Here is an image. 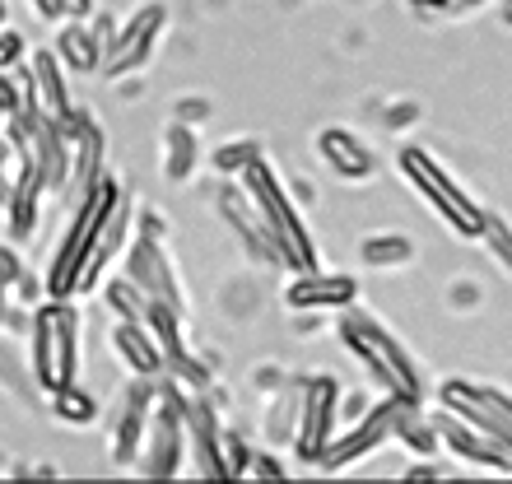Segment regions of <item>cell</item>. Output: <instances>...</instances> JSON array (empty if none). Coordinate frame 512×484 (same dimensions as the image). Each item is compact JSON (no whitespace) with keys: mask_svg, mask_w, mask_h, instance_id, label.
Here are the masks:
<instances>
[{"mask_svg":"<svg viewBox=\"0 0 512 484\" xmlns=\"http://www.w3.org/2000/svg\"><path fill=\"white\" fill-rule=\"evenodd\" d=\"M336 336L345 345L359 368L373 377V387L382 396H396V401H410V405H424L429 396V382H424V368L410 350H405V340L391 331L382 317H373L368 308H345L336 317Z\"/></svg>","mask_w":512,"mask_h":484,"instance_id":"obj_1","label":"cell"},{"mask_svg":"<svg viewBox=\"0 0 512 484\" xmlns=\"http://www.w3.org/2000/svg\"><path fill=\"white\" fill-rule=\"evenodd\" d=\"M126 187L117 182L112 173H103L94 187L84 191L80 201H70V219H66V233L56 242V256L47 275H42V294L47 298H75L80 294V280H84V266H89V256H94L98 238L108 229L112 210L122 205Z\"/></svg>","mask_w":512,"mask_h":484,"instance_id":"obj_2","label":"cell"},{"mask_svg":"<svg viewBox=\"0 0 512 484\" xmlns=\"http://www.w3.org/2000/svg\"><path fill=\"white\" fill-rule=\"evenodd\" d=\"M238 182L247 187L252 205L261 210V219H266L270 238H275V247H280L284 270L317 266V242H312V229H308V219H303V201L284 187V177L275 173V163L261 154Z\"/></svg>","mask_w":512,"mask_h":484,"instance_id":"obj_3","label":"cell"},{"mask_svg":"<svg viewBox=\"0 0 512 484\" xmlns=\"http://www.w3.org/2000/svg\"><path fill=\"white\" fill-rule=\"evenodd\" d=\"M28 377L47 391L80 377V308L70 298H47L28 317Z\"/></svg>","mask_w":512,"mask_h":484,"instance_id":"obj_4","label":"cell"},{"mask_svg":"<svg viewBox=\"0 0 512 484\" xmlns=\"http://www.w3.org/2000/svg\"><path fill=\"white\" fill-rule=\"evenodd\" d=\"M396 168H401V177L410 182V191H415L419 201L429 205L433 215L443 219V224H447L452 233H457V238L480 242V233H485V215H489V205L475 201L471 191L461 187L457 177L447 173V168H443L438 159H433L429 149L405 145L401 154H396Z\"/></svg>","mask_w":512,"mask_h":484,"instance_id":"obj_5","label":"cell"},{"mask_svg":"<svg viewBox=\"0 0 512 484\" xmlns=\"http://www.w3.org/2000/svg\"><path fill=\"white\" fill-rule=\"evenodd\" d=\"M126 275L159 308L187 317V294H182V280H177V261L168 252V224H163L159 210H140L135 215V238L126 247Z\"/></svg>","mask_w":512,"mask_h":484,"instance_id":"obj_6","label":"cell"},{"mask_svg":"<svg viewBox=\"0 0 512 484\" xmlns=\"http://www.w3.org/2000/svg\"><path fill=\"white\" fill-rule=\"evenodd\" d=\"M187 396L191 391L182 387V382H159L145 447H140V461H135V471L145 475V480H173V475L187 471V452H191Z\"/></svg>","mask_w":512,"mask_h":484,"instance_id":"obj_7","label":"cell"},{"mask_svg":"<svg viewBox=\"0 0 512 484\" xmlns=\"http://www.w3.org/2000/svg\"><path fill=\"white\" fill-rule=\"evenodd\" d=\"M303 405H298V433H294V457L317 471L322 452L340 433V377L336 373H308L298 377Z\"/></svg>","mask_w":512,"mask_h":484,"instance_id":"obj_8","label":"cell"},{"mask_svg":"<svg viewBox=\"0 0 512 484\" xmlns=\"http://www.w3.org/2000/svg\"><path fill=\"white\" fill-rule=\"evenodd\" d=\"M396 410H401L396 396H378L354 424H340V433L331 438L322 461H317V471L340 475V471H350V466H359V461H368L373 452H382L396 438Z\"/></svg>","mask_w":512,"mask_h":484,"instance_id":"obj_9","label":"cell"},{"mask_svg":"<svg viewBox=\"0 0 512 484\" xmlns=\"http://www.w3.org/2000/svg\"><path fill=\"white\" fill-rule=\"evenodd\" d=\"M168 28H173V10H168L163 0H145V5H135L122 24H117V33H112L103 75H108V80H126V75H135V70H145L149 56L159 52V42H163Z\"/></svg>","mask_w":512,"mask_h":484,"instance_id":"obj_10","label":"cell"},{"mask_svg":"<svg viewBox=\"0 0 512 484\" xmlns=\"http://www.w3.org/2000/svg\"><path fill=\"white\" fill-rule=\"evenodd\" d=\"M438 405L466 415L475 429H485L489 438H499L512 452V391L494 387V382H475V377H443Z\"/></svg>","mask_w":512,"mask_h":484,"instance_id":"obj_11","label":"cell"},{"mask_svg":"<svg viewBox=\"0 0 512 484\" xmlns=\"http://www.w3.org/2000/svg\"><path fill=\"white\" fill-rule=\"evenodd\" d=\"M154 396H159V377H131L117 396V410L108 415V452L112 466L135 471L140 447L149 433V415H154Z\"/></svg>","mask_w":512,"mask_h":484,"instance_id":"obj_12","label":"cell"},{"mask_svg":"<svg viewBox=\"0 0 512 484\" xmlns=\"http://www.w3.org/2000/svg\"><path fill=\"white\" fill-rule=\"evenodd\" d=\"M215 215L229 224V233L238 238V247L252 256L256 266H284L280 247H275V238H270V229H266V219H261V210L252 205V196H247V187L238 177H224L215 187Z\"/></svg>","mask_w":512,"mask_h":484,"instance_id":"obj_13","label":"cell"},{"mask_svg":"<svg viewBox=\"0 0 512 484\" xmlns=\"http://www.w3.org/2000/svg\"><path fill=\"white\" fill-rule=\"evenodd\" d=\"M433 424H438L443 452H452V457L466 461V466H480V471L512 475V452L499 443V438H489L485 429H475L466 415H457V410L438 405V410H433Z\"/></svg>","mask_w":512,"mask_h":484,"instance_id":"obj_14","label":"cell"},{"mask_svg":"<svg viewBox=\"0 0 512 484\" xmlns=\"http://www.w3.org/2000/svg\"><path fill=\"white\" fill-rule=\"evenodd\" d=\"M359 303V280L350 270H294V280L284 284V308L289 312H345Z\"/></svg>","mask_w":512,"mask_h":484,"instance_id":"obj_15","label":"cell"},{"mask_svg":"<svg viewBox=\"0 0 512 484\" xmlns=\"http://www.w3.org/2000/svg\"><path fill=\"white\" fill-rule=\"evenodd\" d=\"M112 33H117V24H112L103 10H94L89 19H70V24L56 33V56H61V66L75 70V75H94V70H103L108 47H112Z\"/></svg>","mask_w":512,"mask_h":484,"instance_id":"obj_16","label":"cell"},{"mask_svg":"<svg viewBox=\"0 0 512 484\" xmlns=\"http://www.w3.org/2000/svg\"><path fill=\"white\" fill-rule=\"evenodd\" d=\"M187 438H191V457H196V475L224 480V429H219V410L210 387L187 396Z\"/></svg>","mask_w":512,"mask_h":484,"instance_id":"obj_17","label":"cell"},{"mask_svg":"<svg viewBox=\"0 0 512 484\" xmlns=\"http://www.w3.org/2000/svg\"><path fill=\"white\" fill-rule=\"evenodd\" d=\"M103 149H108V135L89 112L75 108L70 117V182H66V201H80L84 191L94 187L98 177L108 173L103 168Z\"/></svg>","mask_w":512,"mask_h":484,"instance_id":"obj_18","label":"cell"},{"mask_svg":"<svg viewBox=\"0 0 512 484\" xmlns=\"http://www.w3.org/2000/svg\"><path fill=\"white\" fill-rule=\"evenodd\" d=\"M19 80H24V103L28 108L47 112V117H56V121L75 117V103H70L66 80H61V56H56V47H42V52L28 56V66H24Z\"/></svg>","mask_w":512,"mask_h":484,"instance_id":"obj_19","label":"cell"},{"mask_svg":"<svg viewBox=\"0 0 512 484\" xmlns=\"http://www.w3.org/2000/svg\"><path fill=\"white\" fill-rule=\"evenodd\" d=\"M317 159L340 177V182H368V177H378V154L368 145L359 131L350 126H326L317 135Z\"/></svg>","mask_w":512,"mask_h":484,"instance_id":"obj_20","label":"cell"},{"mask_svg":"<svg viewBox=\"0 0 512 484\" xmlns=\"http://www.w3.org/2000/svg\"><path fill=\"white\" fill-rule=\"evenodd\" d=\"M112 350H117V359L126 363L131 377L168 373V350H163L159 331L149 322H122V317H117V326H112Z\"/></svg>","mask_w":512,"mask_h":484,"instance_id":"obj_21","label":"cell"},{"mask_svg":"<svg viewBox=\"0 0 512 484\" xmlns=\"http://www.w3.org/2000/svg\"><path fill=\"white\" fill-rule=\"evenodd\" d=\"M135 210L131 196H122V205L112 210L108 229H103V238H98L94 256H89V266H84V280H80V294H89V289H98V280L108 275V266L117 261V256H126V247H131V224H135Z\"/></svg>","mask_w":512,"mask_h":484,"instance_id":"obj_22","label":"cell"},{"mask_svg":"<svg viewBox=\"0 0 512 484\" xmlns=\"http://www.w3.org/2000/svg\"><path fill=\"white\" fill-rule=\"evenodd\" d=\"M201 140H196V126H187V121H168L163 126V177L173 182V187H182V182H191L196 177V168H201Z\"/></svg>","mask_w":512,"mask_h":484,"instance_id":"obj_23","label":"cell"},{"mask_svg":"<svg viewBox=\"0 0 512 484\" xmlns=\"http://www.w3.org/2000/svg\"><path fill=\"white\" fill-rule=\"evenodd\" d=\"M396 443H401L410 457H438V452H443V438H438L433 415H424V410L410 401H401V410H396Z\"/></svg>","mask_w":512,"mask_h":484,"instance_id":"obj_24","label":"cell"},{"mask_svg":"<svg viewBox=\"0 0 512 484\" xmlns=\"http://www.w3.org/2000/svg\"><path fill=\"white\" fill-rule=\"evenodd\" d=\"M359 261H364L368 270H401L415 261V238H410V233H396V229L368 233V238H359Z\"/></svg>","mask_w":512,"mask_h":484,"instance_id":"obj_25","label":"cell"},{"mask_svg":"<svg viewBox=\"0 0 512 484\" xmlns=\"http://www.w3.org/2000/svg\"><path fill=\"white\" fill-rule=\"evenodd\" d=\"M298 405H303V391H298V377L275 387L266 405V438L275 447H294V433H298Z\"/></svg>","mask_w":512,"mask_h":484,"instance_id":"obj_26","label":"cell"},{"mask_svg":"<svg viewBox=\"0 0 512 484\" xmlns=\"http://www.w3.org/2000/svg\"><path fill=\"white\" fill-rule=\"evenodd\" d=\"M52 415L61 419V424H70V429H89V424H98V401L94 391L80 387V382H66V387L52 391Z\"/></svg>","mask_w":512,"mask_h":484,"instance_id":"obj_27","label":"cell"},{"mask_svg":"<svg viewBox=\"0 0 512 484\" xmlns=\"http://www.w3.org/2000/svg\"><path fill=\"white\" fill-rule=\"evenodd\" d=\"M103 298H108V308L117 312L122 322H149V312H154V298H149L145 289L131 280V275H122V280H108Z\"/></svg>","mask_w":512,"mask_h":484,"instance_id":"obj_28","label":"cell"},{"mask_svg":"<svg viewBox=\"0 0 512 484\" xmlns=\"http://www.w3.org/2000/svg\"><path fill=\"white\" fill-rule=\"evenodd\" d=\"M256 159H261V145L238 135V140H224V145H219L215 154H210V168H215L219 177H243Z\"/></svg>","mask_w":512,"mask_h":484,"instance_id":"obj_29","label":"cell"},{"mask_svg":"<svg viewBox=\"0 0 512 484\" xmlns=\"http://www.w3.org/2000/svg\"><path fill=\"white\" fill-rule=\"evenodd\" d=\"M480 242H485L489 256H494L503 270H512V224L499 215V210H489L485 215V233H480Z\"/></svg>","mask_w":512,"mask_h":484,"instance_id":"obj_30","label":"cell"},{"mask_svg":"<svg viewBox=\"0 0 512 484\" xmlns=\"http://www.w3.org/2000/svg\"><path fill=\"white\" fill-rule=\"evenodd\" d=\"M252 457L256 447L247 443L243 433H224V480H247V471H252Z\"/></svg>","mask_w":512,"mask_h":484,"instance_id":"obj_31","label":"cell"},{"mask_svg":"<svg viewBox=\"0 0 512 484\" xmlns=\"http://www.w3.org/2000/svg\"><path fill=\"white\" fill-rule=\"evenodd\" d=\"M215 117V103L205 94H182L173 98V121H187V126H201V121Z\"/></svg>","mask_w":512,"mask_h":484,"instance_id":"obj_32","label":"cell"},{"mask_svg":"<svg viewBox=\"0 0 512 484\" xmlns=\"http://www.w3.org/2000/svg\"><path fill=\"white\" fill-rule=\"evenodd\" d=\"M24 56H28V42L24 33L0 24V70H24Z\"/></svg>","mask_w":512,"mask_h":484,"instance_id":"obj_33","label":"cell"},{"mask_svg":"<svg viewBox=\"0 0 512 484\" xmlns=\"http://www.w3.org/2000/svg\"><path fill=\"white\" fill-rule=\"evenodd\" d=\"M480 298H485V289H480L475 280H452L447 284V303H452L457 312H475L480 308Z\"/></svg>","mask_w":512,"mask_h":484,"instance_id":"obj_34","label":"cell"},{"mask_svg":"<svg viewBox=\"0 0 512 484\" xmlns=\"http://www.w3.org/2000/svg\"><path fill=\"white\" fill-rule=\"evenodd\" d=\"M382 121H387V131H405V126L419 121V103H387V108H382Z\"/></svg>","mask_w":512,"mask_h":484,"instance_id":"obj_35","label":"cell"},{"mask_svg":"<svg viewBox=\"0 0 512 484\" xmlns=\"http://www.w3.org/2000/svg\"><path fill=\"white\" fill-rule=\"evenodd\" d=\"M368 405H373V401H368L364 391H340V424H354Z\"/></svg>","mask_w":512,"mask_h":484,"instance_id":"obj_36","label":"cell"},{"mask_svg":"<svg viewBox=\"0 0 512 484\" xmlns=\"http://www.w3.org/2000/svg\"><path fill=\"white\" fill-rule=\"evenodd\" d=\"M247 480H284V466L270 452H256L252 457V471H247Z\"/></svg>","mask_w":512,"mask_h":484,"instance_id":"obj_37","label":"cell"},{"mask_svg":"<svg viewBox=\"0 0 512 484\" xmlns=\"http://www.w3.org/2000/svg\"><path fill=\"white\" fill-rule=\"evenodd\" d=\"M443 475H447V466H438L433 457H419L415 466L405 471V480H443Z\"/></svg>","mask_w":512,"mask_h":484,"instance_id":"obj_38","label":"cell"},{"mask_svg":"<svg viewBox=\"0 0 512 484\" xmlns=\"http://www.w3.org/2000/svg\"><path fill=\"white\" fill-rule=\"evenodd\" d=\"M405 5H415L419 14H457V0H405Z\"/></svg>","mask_w":512,"mask_h":484,"instance_id":"obj_39","label":"cell"},{"mask_svg":"<svg viewBox=\"0 0 512 484\" xmlns=\"http://www.w3.org/2000/svg\"><path fill=\"white\" fill-rule=\"evenodd\" d=\"M98 10V0H66V14L70 19H89Z\"/></svg>","mask_w":512,"mask_h":484,"instance_id":"obj_40","label":"cell"},{"mask_svg":"<svg viewBox=\"0 0 512 484\" xmlns=\"http://www.w3.org/2000/svg\"><path fill=\"white\" fill-rule=\"evenodd\" d=\"M475 5H485V0H457V10H475Z\"/></svg>","mask_w":512,"mask_h":484,"instance_id":"obj_41","label":"cell"},{"mask_svg":"<svg viewBox=\"0 0 512 484\" xmlns=\"http://www.w3.org/2000/svg\"><path fill=\"white\" fill-rule=\"evenodd\" d=\"M503 19H508V28H512V5H503Z\"/></svg>","mask_w":512,"mask_h":484,"instance_id":"obj_42","label":"cell"},{"mask_svg":"<svg viewBox=\"0 0 512 484\" xmlns=\"http://www.w3.org/2000/svg\"><path fill=\"white\" fill-rule=\"evenodd\" d=\"M0 24H5V0H0Z\"/></svg>","mask_w":512,"mask_h":484,"instance_id":"obj_43","label":"cell"},{"mask_svg":"<svg viewBox=\"0 0 512 484\" xmlns=\"http://www.w3.org/2000/svg\"><path fill=\"white\" fill-rule=\"evenodd\" d=\"M503 5H512V0H503Z\"/></svg>","mask_w":512,"mask_h":484,"instance_id":"obj_44","label":"cell"}]
</instances>
